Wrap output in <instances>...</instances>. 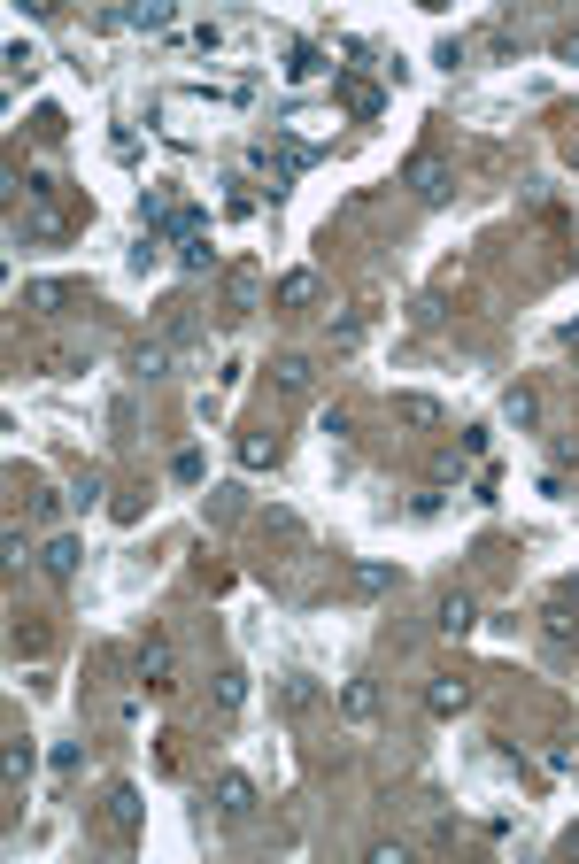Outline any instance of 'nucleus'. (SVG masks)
<instances>
[{"instance_id":"nucleus-1","label":"nucleus","mask_w":579,"mask_h":864,"mask_svg":"<svg viewBox=\"0 0 579 864\" xmlns=\"http://www.w3.org/2000/svg\"><path fill=\"white\" fill-rule=\"evenodd\" d=\"M139 679H147V687H171V641H162V633L139 649Z\"/></svg>"},{"instance_id":"nucleus-2","label":"nucleus","mask_w":579,"mask_h":864,"mask_svg":"<svg viewBox=\"0 0 579 864\" xmlns=\"http://www.w3.org/2000/svg\"><path fill=\"white\" fill-rule=\"evenodd\" d=\"M371 711H379V687H371V679H347V687H340V718H355V726H364Z\"/></svg>"},{"instance_id":"nucleus-3","label":"nucleus","mask_w":579,"mask_h":864,"mask_svg":"<svg viewBox=\"0 0 579 864\" xmlns=\"http://www.w3.org/2000/svg\"><path fill=\"white\" fill-rule=\"evenodd\" d=\"M409 186H417L425 201H441V193H448V170L433 162V154H417V162H409Z\"/></svg>"},{"instance_id":"nucleus-4","label":"nucleus","mask_w":579,"mask_h":864,"mask_svg":"<svg viewBox=\"0 0 579 864\" xmlns=\"http://www.w3.org/2000/svg\"><path fill=\"white\" fill-rule=\"evenodd\" d=\"M216 803H224L232 818H248V810H255V788L240 780V772H232V780H216Z\"/></svg>"},{"instance_id":"nucleus-5","label":"nucleus","mask_w":579,"mask_h":864,"mask_svg":"<svg viewBox=\"0 0 579 864\" xmlns=\"http://www.w3.org/2000/svg\"><path fill=\"white\" fill-rule=\"evenodd\" d=\"M425 703H433V718H448V711H463V703H471V687H463V679H441Z\"/></svg>"},{"instance_id":"nucleus-6","label":"nucleus","mask_w":579,"mask_h":864,"mask_svg":"<svg viewBox=\"0 0 579 864\" xmlns=\"http://www.w3.org/2000/svg\"><path fill=\"white\" fill-rule=\"evenodd\" d=\"M109 826H116V833H132V826H139V795H132V788H116V795H109Z\"/></svg>"},{"instance_id":"nucleus-7","label":"nucleus","mask_w":579,"mask_h":864,"mask_svg":"<svg viewBox=\"0 0 579 864\" xmlns=\"http://www.w3.org/2000/svg\"><path fill=\"white\" fill-rule=\"evenodd\" d=\"M309 293H317V278H309V270H286V278H278V301H286V309H302Z\"/></svg>"},{"instance_id":"nucleus-8","label":"nucleus","mask_w":579,"mask_h":864,"mask_svg":"<svg viewBox=\"0 0 579 864\" xmlns=\"http://www.w3.org/2000/svg\"><path fill=\"white\" fill-rule=\"evenodd\" d=\"M47 572H55V579L77 572V540H47Z\"/></svg>"},{"instance_id":"nucleus-9","label":"nucleus","mask_w":579,"mask_h":864,"mask_svg":"<svg viewBox=\"0 0 579 864\" xmlns=\"http://www.w3.org/2000/svg\"><path fill=\"white\" fill-rule=\"evenodd\" d=\"M240 694H248V679H240V672H224V679H216V711L232 718V711H240Z\"/></svg>"},{"instance_id":"nucleus-10","label":"nucleus","mask_w":579,"mask_h":864,"mask_svg":"<svg viewBox=\"0 0 579 864\" xmlns=\"http://www.w3.org/2000/svg\"><path fill=\"white\" fill-rule=\"evenodd\" d=\"M278 386H286V394H302V386H309V363H302V355H278Z\"/></svg>"},{"instance_id":"nucleus-11","label":"nucleus","mask_w":579,"mask_h":864,"mask_svg":"<svg viewBox=\"0 0 579 864\" xmlns=\"http://www.w3.org/2000/svg\"><path fill=\"white\" fill-rule=\"evenodd\" d=\"M394 409H402V417H409V424H441V409L425 402V394H402V402H394Z\"/></svg>"},{"instance_id":"nucleus-12","label":"nucleus","mask_w":579,"mask_h":864,"mask_svg":"<svg viewBox=\"0 0 579 864\" xmlns=\"http://www.w3.org/2000/svg\"><path fill=\"white\" fill-rule=\"evenodd\" d=\"M441 625H448V633H463V625H471V602L448 595V602H441Z\"/></svg>"},{"instance_id":"nucleus-13","label":"nucleus","mask_w":579,"mask_h":864,"mask_svg":"<svg viewBox=\"0 0 579 864\" xmlns=\"http://www.w3.org/2000/svg\"><path fill=\"white\" fill-rule=\"evenodd\" d=\"M240 463H255V471H263V463H278V441H240Z\"/></svg>"},{"instance_id":"nucleus-14","label":"nucleus","mask_w":579,"mask_h":864,"mask_svg":"<svg viewBox=\"0 0 579 864\" xmlns=\"http://www.w3.org/2000/svg\"><path fill=\"white\" fill-rule=\"evenodd\" d=\"M132 23H139V31H162V23H171V8H162V0H147V8H132Z\"/></svg>"},{"instance_id":"nucleus-15","label":"nucleus","mask_w":579,"mask_h":864,"mask_svg":"<svg viewBox=\"0 0 579 864\" xmlns=\"http://www.w3.org/2000/svg\"><path fill=\"white\" fill-rule=\"evenodd\" d=\"M286 70H294V77H317V70H325V55H317V47H294Z\"/></svg>"},{"instance_id":"nucleus-16","label":"nucleus","mask_w":579,"mask_h":864,"mask_svg":"<svg viewBox=\"0 0 579 864\" xmlns=\"http://www.w3.org/2000/svg\"><path fill=\"white\" fill-rule=\"evenodd\" d=\"M355 587H364V595H379V587H394V572H386V563H364V572H355Z\"/></svg>"},{"instance_id":"nucleus-17","label":"nucleus","mask_w":579,"mask_h":864,"mask_svg":"<svg viewBox=\"0 0 579 864\" xmlns=\"http://www.w3.org/2000/svg\"><path fill=\"white\" fill-rule=\"evenodd\" d=\"M533 417H540V402H533V394L518 386V394H510V424H533Z\"/></svg>"},{"instance_id":"nucleus-18","label":"nucleus","mask_w":579,"mask_h":864,"mask_svg":"<svg viewBox=\"0 0 579 864\" xmlns=\"http://www.w3.org/2000/svg\"><path fill=\"white\" fill-rule=\"evenodd\" d=\"M564 62H579V39H564Z\"/></svg>"}]
</instances>
